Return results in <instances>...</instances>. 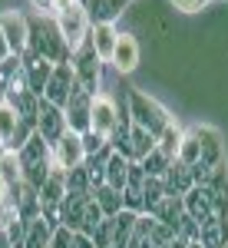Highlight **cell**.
I'll list each match as a JSON object with an SVG mask.
<instances>
[{"label": "cell", "instance_id": "6da1fadb", "mask_svg": "<svg viewBox=\"0 0 228 248\" xmlns=\"http://www.w3.org/2000/svg\"><path fill=\"white\" fill-rule=\"evenodd\" d=\"M30 20V53H37V57L50 60L53 66L57 63H70V46H66V40L60 33L57 27V17H50V14H33Z\"/></svg>", "mask_w": 228, "mask_h": 248}, {"label": "cell", "instance_id": "7bdbcfd3", "mask_svg": "<svg viewBox=\"0 0 228 248\" xmlns=\"http://www.w3.org/2000/svg\"><path fill=\"white\" fill-rule=\"evenodd\" d=\"M109 248H116V245H109Z\"/></svg>", "mask_w": 228, "mask_h": 248}, {"label": "cell", "instance_id": "4dcf8cb0", "mask_svg": "<svg viewBox=\"0 0 228 248\" xmlns=\"http://www.w3.org/2000/svg\"><path fill=\"white\" fill-rule=\"evenodd\" d=\"M113 235H116V222H113V218H103V222L96 225V232H93L96 248H109V245H113Z\"/></svg>", "mask_w": 228, "mask_h": 248}, {"label": "cell", "instance_id": "836d02e7", "mask_svg": "<svg viewBox=\"0 0 228 248\" xmlns=\"http://www.w3.org/2000/svg\"><path fill=\"white\" fill-rule=\"evenodd\" d=\"M106 146H113V142H109V139H103V136H96V133H83V149H86V155L103 153Z\"/></svg>", "mask_w": 228, "mask_h": 248}, {"label": "cell", "instance_id": "8d00e7d4", "mask_svg": "<svg viewBox=\"0 0 228 248\" xmlns=\"http://www.w3.org/2000/svg\"><path fill=\"white\" fill-rule=\"evenodd\" d=\"M10 189H14V186H10V179H7V175H3V169H0V202L10 195Z\"/></svg>", "mask_w": 228, "mask_h": 248}, {"label": "cell", "instance_id": "484cf974", "mask_svg": "<svg viewBox=\"0 0 228 248\" xmlns=\"http://www.w3.org/2000/svg\"><path fill=\"white\" fill-rule=\"evenodd\" d=\"M182 136H185V129H182V126H179V123L172 119L169 126L162 129V136L155 139V146H159L162 153L169 155V159H179V146H182Z\"/></svg>", "mask_w": 228, "mask_h": 248}, {"label": "cell", "instance_id": "d590c367", "mask_svg": "<svg viewBox=\"0 0 228 248\" xmlns=\"http://www.w3.org/2000/svg\"><path fill=\"white\" fill-rule=\"evenodd\" d=\"M73 248H96L90 232H73Z\"/></svg>", "mask_w": 228, "mask_h": 248}, {"label": "cell", "instance_id": "74e56055", "mask_svg": "<svg viewBox=\"0 0 228 248\" xmlns=\"http://www.w3.org/2000/svg\"><path fill=\"white\" fill-rule=\"evenodd\" d=\"M30 3H33L37 14H50V10H53V0H30Z\"/></svg>", "mask_w": 228, "mask_h": 248}, {"label": "cell", "instance_id": "ac0fdd59", "mask_svg": "<svg viewBox=\"0 0 228 248\" xmlns=\"http://www.w3.org/2000/svg\"><path fill=\"white\" fill-rule=\"evenodd\" d=\"M23 90H30V86H27V70H23V60H20V57H10L7 63H0V93H3V99H10V96L23 93Z\"/></svg>", "mask_w": 228, "mask_h": 248}, {"label": "cell", "instance_id": "1f68e13d", "mask_svg": "<svg viewBox=\"0 0 228 248\" xmlns=\"http://www.w3.org/2000/svg\"><path fill=\"white\" fill-rule=\"evenodd\" d=\"M175 10H182V14H202V10H209L215 0H169Z\"/></svg>", "mask_w": 228, "mask_h": 248}, {"label": "cell", "instance_id": "2e32d148", "mask_svg": "<svg viewBox=\"0 0 228 248\" xmlns=\"http://www.w3.org/2000/svg\"><path fill=\"white\" fill-rule=\"evenodd\" d=\"M10 199H14V205H17V215L23 222H33L43 215V205H40V189L37 186H30V182H23L20 179L17 186L10 189Z\"/></svg>", "mask_w": 228, "mask_h": 248}, {"label": "cell", "instance_id": "e0dca14e", "mask_svg": "<svg viewBox=\"0 0 228 248\" xmlns=\"http://www.w3.org/2000/svg\"><path fill=\"white\" fill-rule=\"evenodd\" d=\"M23 70H27V86H30V93L43 96V90H46V83H50V77H53V63L50 60L37 57V53H23Z\"/></svg>", "mask_w": 228, "mask_h": 248}, {"label": "cell", "instance_id": "4fadbf2b", "mask_svg": "<svg viewBox=\"0 0 228 248\" xmlns=\"http://www.w3.org/2000/svg\"><path fill=\"white\" fill-rule=\"evenodd\" d=\"M73 86H76L73 63H57V66H53V77H50L46 90H43V99H50V103H57V106H66Z\"/></svg>", "mask_w": 228, "mask_h": 248}, {"label": "cell", "instance_id": "603a6c76", "mask_svg": "<svg viewBox=\"0 0 228 248\" xmlns=\"http://www.w3.org/2000/svg\"><path fill=\"white\" fill-rule=\"evenodd\" d=\"M129 172H133V159H126L122 153L109 155V162H106V186H113V189H126V182H129Z\"/></svg>", "mask_w": 228, "mask_h": 248}, {"label": "cell", "instance_id": "ffe728a7", "mask_svg": "<svg viewBox=\"0 0 228 248\" xmlns=\"http://www.w3.org/2000/svg\"><path fill=\"white\" fill-rule=\"evenodd\" d=\"M90 43H93V50L99 53L103 63H109L116 53V43H119V30H116L113 23H96L93 30H90Z\"/></svg>", "mask_w": 228, "mask_h": 248}, {"label": "cell", "instance_id": "30bf717a", "mask_svg": "<svg viewBox=\"0 0 228 248\" xmlns=\"http://www.w3.org/2000/svg\"><path fill=\"white\" fill-rule=\"evenodd\" d=\"M0 33L7 37L14 57H23L30 50V20L23 17V14H17V10L0 14Z\"/></svg>", "mask_w": 228, "mask_h": 248}, {"label": "cell", "instance_id": "e575fe53", "mask_svg": "<svg viewBox=\"0 0 228 248\" xmlns=\"http://www.w3.org/2000/svg\"><path fill=\"white\" fill-rule=\"evenodd\" d=\"M20 215H17V205H14V199L7 195L3 202H0V229H7L10 222H17Z\"/></svg>", "mask_w": 228, "mask_h": 248}, {"label": "cell", "instance_id": "5b68a950", "mask_svg": "<svg viewBox=\"0 0 228 248\" xmlns=\"http://www.w3.org/2000/svg\"><path fill=\"white\" fill-rule=\"evenodd\" d=\"M57 27H60V33H63V40H66V46H70V53H76V50L90 40V30H93L83 0H76V3L66 7V10H60L57 14Z\"/></svg>", "mask_w": 228, "mask_h": 248}, {"label": "cell", "instance_id": "f1b7e54d", "mask_svg": "<svg viewBox=\"0 0 228 248\" xmlns=\"http://www.w3.org/2000/svg\"><path fill=\"white\" fill-rule=\"evenodd\" d=\"M166 195H169L166 182H162V179H149V175H146V192H142V212L149 215V212L155 209V205H159V202H162Z\"/></svg>", "mask_w": 228, "mask_h": 248}, {"label": "cell", "instance_id": "7a4b0ae2", "mask_svg": "<svg viewBox=\"0 0 228 248\" xmlns=\"http://www.w3.org/2000/svg\"><path fill=\"white\" fill-rule=\"evenodd\" d=\"M17 162H20V172H23V182H30V186L40 189L43 179L50 175V169L57 166V162H53V146H50L40 133H33L17 149Z\"/></svg>", "mask_w": 228, "mask_h": 248}, {"label": "cell", "instance_id": "d6986e66", "mask_svg": "<svg viewBox=\"0 0 228 248\" xmlns=\"http://www.w3.org/2000/svg\"><path fill=\"white\" fill-rule=\"evenodd\" d=\"M83 7H86V14H90V23H113L122 17L126 10H129V0H83Z\"/></svg>", "mask_w": 228, "mask_h": 248}, {"label": "cell", "instance_id": "52a82bcc", "mask_svg": "<svg viewBox=\"0 0 228 248\" xmlns=\"http://www.w3.org/2000/svg\"><path fill=\"white\" fill-rule=\"evenodd\" d=\"M119 99L113 93H96L93 96V119H90V133L103 136V139H109L113 142L116 129H119Z\"/></svg>", "mask_w": 228, "mask_h": 248}, {"label": "cell", "instance_id": "4316f807", "mask_svg": "<svg viewBox=\"0 0 228 248\" xmlns=\"http://www.w3.org/2000/svg\"><path fill=\"white\" fill-rule=\"evenodd\" d=\"M139 166H142V172H146L149 179H166V172H169L172 159H169V155H166V153H162L159 146H155V149H152V153L146 155V159H142Z\"/></svg>", "mask_w": 228, "mask_h": 248}, {"label": "cell", "instance_id": "ab89813d", "mask_svg": "<svg viewBox=\"0 0 228 248\" xmlns=\"http://www.w3.org/2000/svg\"><path fill=\"white\" fill-rule=\"evenodd\" d=\"M70 3H76V0H53V14H60V10H66Z\"/></svg>", "mask_w": 228, "mask_h": 248}, {"label": "cell", "instance_id": "7c38bea8", "mask_svg": "<svg viewBox=\"0 0 228 248\" xmlns=\"http://www.w3.org/2000/svg\"><path fill=\"white\" fill-rule=\"evenodd\" d=\"M70 195V182H66V169H60L53 166L50 175L43 179V186H40V205L43 212H57L63 205V199Z\"/></svg>", "mask_w": 228, "mask_h": 248}, {"label": "cell", "instance_id": "cb8c5ba5", "mask_svg": "<svg viewBox=\"0 0 228 248\" xmlns=\"http://www.w3.org/2000/svg\"><path fill=\"white\" fill-rule=\"evenodd\" d=\"M198 245L202 248H228V222L222 218H209L198 229Z\"/></svg>", "mask_w": 228, "mask_h": 248}, {"label": "cell", "instance_id": "9c48e42d", "mask_svg": "<svg viewBox=\"0 0 228 248\" xmlns=\"http://www.w3.org/2000/svg\"><path fill=\"white\" fill-rule=\"evenodd\" d=\"M37 133L50 142V146H57L63 136L70 133V126H66V113H63V106L57 103H50V99H43L40 96V109H37Z\"/></svg>", "mask_w": 228, "mask_h": 248}, {"label": "cell", "instance_id": "3957f363", "mask_svg": "<svg viewBox=\"0 0 228 248\" xmlns=\"http://www.w3.org/2000/svg\"><path fill=\"white\" fill-rule=\"evenodd\" d=\"M129 116H133V126L139 129H146L149 136H162V129L172 123L169 109L159 103V99H152V96L139 93V90H129Z\"/></svg>", "mask_w": 228, "mask_h": 248}, {"label": "cell", "instance_id": "b9f144b4", "mask_svg": "<svg viewBox=\"0 0 228 248\" xmlns=\"http://www.w3.org/2000/svg\"><path fill=\"white\" fill-rule=\"evenodd\" d=\"M0 99H3V93H0Z\"/></svg>", "mask_w": 228, "mask_h": 248}, {"label": "cell", "instance_id": "7402d4cb", "mask_svg": "<svg viewBox=\"0 0 228 248\" xmlns=\"http://www.w3.org/2000/svg\"><path fill=\"white\" fill-rule=\"evenodd\" d=\"M152 149H155V136H149L146 129L133 126V129H129V139H126V149H122V155H126V159H133V162H142V159H146Z\"/></svg>", "mask_w": 228, "mask_h": 248}, {"label": "cell", "instance_id": "9a60e30c", "mask_svg": "<svg viewBox=\"0 0 228 248\" xmlns=\"http://www.w3.org/2000/svg\"><path fill=\"white\" fill-rule=\"evenodd\" d=\"M53 162H57L60 169H76V166H83L86 162V149H83V136L79 133H66L60 139L57 146H53Z\"/></svg>", "mask_w": 228, "mask_h": 248}, {"label": "cell", "instance_id": "ba28073f", "mask_svg": "<svg viewBox=\"0 0 228 248\" xmlns=\"http://www.w3.org/2000/svg\"><path fill=\"white\" fill-rule=\"evenodd\" d=\"M63 113H66V126H70V133H90V119H93V93L90 90H83L79 83L73 86V93L66 99V106H63Z\"/></svg>", "mask_w": 228, "mask_h": 248}, {"label": "cell", "instance_id": "277c9868", "mask_svg": "<svg viewBox=\"0 0 228 248\" xmlns=\"http://www.w3.org/2000/svg\"><path fill=\"white\" fill-rule=\"evenodd\" d=\"M70 63H73V73H76V83L83 86V90H90V93H103V79H106V63L99 60V53L93 50V43L86 40L79 50H76L73 57H70Z\"/></svg>", "mask_w": 228, "mask_h": 248}, {"label": "cell", "instance_id": "f546056e", "mask_svg": "<svg viewBox=\"0 0 228 248\" xmlns=\"http://www.w3.org/2000/svg\"><path fill=\"white\" fill-rule=\"evenodd\" d=\"M66 182H70V192H93V179L86 166H76V169L66 172Z\"/></svg>", "mask_w": 228, "mask_h": 248}, {"label": "cell", "instance_id": "60d3db41", "mask_svg": "<svg viewBox=\"0 0 228 248\" xmlns=\"http://www.w3.org/2000/svg\"><path fill=\"white\" fill-rule=\"evenodd\" d=\"M0 248H14V242H10V235H7V229H0Z\"/></svg>", "mask_w": 228, "mask_h": 248}, {"label": "cell", "instance_id": "5bb4252c", "mask_svg": "<svg viewBox=\"0 0 228 248\" xmlns=\"http://www.w3.org/2000/svg\"><path fill=\"white\" fill-rule=\"evenodd\" d=\"M139 57H142V50H139V40L133 33H122L119 30V43H116V53L109 60V66H113L119 77H129L136 66H139Z\"/></svg>", "mask_w": 228, "mask_h": 248}, {"label": "cell", "instance_id": "d6a6232c", "mask_svg": "<svg viewBox=\"0 0 228 248\" xmlns=\"http://www.w3.org/2000/svg\"><path fill=\"white\" fill-rule=\"evenodd\" d=\"M27 229H30V222H23V218H17V222L7 225V235H10L14 248H23V242H27Z\"/></svg>", "mask_w": 228, "mask_h": 248}, {"label": "cell", "instance_id": "44dd1931", "mask_svg": "<svg viewBox=\"0 0 228 248\" xmlns=\"http://www.w3.org/2000/svg\"><path fill=\"white\" fill-rule=\"evenodd\" d=\"M166 189H169V195H185V192L195 186V172H192V166H185V162H179V159H172L169 172H166Z\"/></svg>", "mask_w": 228, "mask_h": 248}, {"label": "cell", "instance_id": "f35d334b", "mask_svg": "<svg viewBox=\"0 0 228 248\" xmlns=\"http://www.w3.org/2000/svg\"><path fill=\"white\" fill-rule=\"evenodd\" d=\"M10 57H14V53H10V43H7V37L0 33V63H7Z\"/></svg>", "mask_w": 228, "mask_h": 248}, {"label": "cell", "instance_id": "8992f818", "mask_svg": "<svg viewBox=\"0 0 228 248\" xmlns=\"http://www.w3.org/2000/svg\"><path fill=\"white\" fill-rule=\"evenodd\" d=\"M33 133H37V126L23 123L17 116V109H14L7 99H0V146H3L7 153H17Z\"/></svg>", "mask_w": 228, "mask_h": 248}, {"label": "cell", "instance_id": "8fae6325", "mask_svg": "<svg viewBox=\"0 0 228 248\" xmlns=\"http://www.w3.org/2000/svg\"><path fill=\"white\" fill-rule=\"evenodd\" d=\"M90 199H93V192H70L66 199H63V205L57 209V218L63 229L70 232H83L86 225V209H90Z\"/></svg>", "mask_w": 228, "mask_h": 248}, {"label": "cell", "instance_id": "d4e9b609", "mask_svg": "<svg viewBox=\"0 0 228 248\" xmlns=\"http://www.w3.org/2000/svg\"><path fill=\"white\" fill-rule=\"evenodd\" d=\"M93 202L99 205V209H103V215H106V218H116L119 212L126 209V202H122V192L113 189V186H106V182L93 189Z\"/></svg>", "mask_w": 228, "mask_h": 248}, {"label": "cell", "instance_id": "83f0119b", "mask_svg": "<svg viewBox=\"0 0 228 248\" xmlns=\"http://www.w3.org/2000/svg\"><path fill=\"white\" fill-rule=\"evenodd\" d=\"M198 159H202V139H198V133L192 129V133L182 136V146H179V162H185V166H198Z\"/></svg>", "mask_w": 228, "mask_h": 248}]
</instances>
